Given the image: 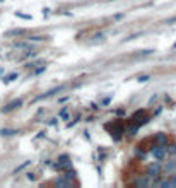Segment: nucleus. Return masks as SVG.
Returning <instances> with one entry per match:
<instances>
[{
    "mask_svg": "<svg viewBox=\"0 0 176 188\" xmlns=\"http://www.w3.org/2000/svg\"><path fill=\"white\" fill-rule=\"evenodd\" d=\"M70 166H72V161H70L69 156H62L58 159V162H57V168L58 169H69Z\"/></svg>",
    "mask_w": 176,
    "mask_h": 188,
    "instance_id": "nucleus-1",
    "label": "nucleus"
},
{
    "mask_svg": "<svg viewBox=\"0 0 176 188\" xmlns=\"http://www.w3.org/2000/svg\"><path fill=\"white\" fill-rule=\"evenodd\" d=\"M152 156L156 157V159H162V157L166 156V151H164V147L162 146H157L152 149Z\"/></svg>",
    "mask_w": 176,
    "mask_h": 188,
    "instance_id": "nucleus-2",
    "label": "nucleus"
},
{
    "mask_svg": "<svg viewBox=\"0 0 176 188\" xmlns=\"http://www.w3.org/2000/svg\"><path fill=\"white\" fill-rule=\"evenodd\" d=\"M21 105H22V101H21V99H16V101H12V103H9V105H7L2 111H4V113H9V111H12V110H16V108H19Z\"/></svg>",
    "mask_w": 176,
    "mask_h": 188,
    "instance_id": "nucleus-3",
    "label": "nucleus"
},
{
    "mask_svg": "<svg viewBox=\"0 0 176 188\" xmlns=\"http://www.w3.org/2000/svg\"><path fill=\"white\" fill-rule=\"evenodd\" d=\"M159 173H161V166L159 164H152V166H149V169H147V176L154 178V176H157Z\"/></svg>",
    "mask_w": 176,
    "mask_h": 188,
    "instance_id": "nucleus-4",
    "label": "nucleus"
},
{
    "mask_svg": "<svg viewBox=\"0 0 176 188\" xmlns=\"http://www.w3.org/2000/svg\"><path fill=\"white\" fill-rule=\"evenodd\" d=\"M55 185H57V186H72V180H70L69 176H65V178H58V180L55 181Z\"/></svg>",
    "mask_w": 176,
    "mask_h": 188,
    "instance_id": "nucleus-5",
    "label": "nucleus"
},
{
    "mask_svg": "<svg viewBox=\"0 0 176 188\" xmlns=\"http://www.w3.org/2000/svg\"><path fill=\"white\" fill-rule=\"evenodd\" d=\"M156 140L159 142V144H162V146H164L166 142H168V137H166V135H164V133H159V135L156 137Z\"/></svg>",
    "mask_w": 176,
    "mask_h": 188,
    "instance_id": "nucleus-6",
    "label": "nucleus"
},
{
    "mask_svg": "<svg viewBox=\"0 0 176 188\" xmlns=\"http://www.w3.org/2000/svg\"><path fill=\"white\" fill-rule=\"evenodd\" d=\"M0 133H2V135H14V133H19V132L17 130H9V128H2Z\"/></svg>",
    "mask_w": 176,
    "mask_h": 188,
    "instance_id": "nucleus-7",
    "label": "nucleus"
},
{
    "mask_svg": "<svg viewBox=\"0 0 176 188\" xmlns=\"http://www.w3.org/2000/svg\"><path fill=\"white\" fill-rule=\"evenodd\" d=\"M135 185H137V186H139V185H150V181L142 178V180H137V181H135Z\"/></svg>",
    "mask_w": 176,
    "mask_h": 188,
    "instance_id": "nucleus-8",
    "label": "nucleus"
},
{
    "mask_svg": "<svg viewBox=\"0 0 176 188\" xmlns=\"http://www.w3.org/2000/svg\"><path fill=\"white\" fill-rule=\"evenodd\" d=\"M16 77H17V74H11V75H9V77L5 79V82H11V80H14Z\"/></svg>",
    "mask_w": 176,
    "mask_h": 188,
    "instance_id": "nucleus-9",
    "label": "nucleus"
},
{
    "mask_svg": "<svg viewBox=\"0 0 176 188\" xmlns=\"http://www.w3.org/2000/svg\"><path fill=\"white\" fill-rule=\"evenodd\" d=\"M140 82H145V80H149V75H142V77H139Z\"/></svg>",
    "mask_w": 176,
    "mask_h": 188,
    "instance_id": "nucleus-10",
    "label": "nucleus"
},
{
    "mask_svg": "<svg viewBox=\"0 0 176 188\" xmlns=\"http://www.w3.org/2000/svg\"><path fill=\"white\" fill-rule=\"evenodd\" d=\"M173 22H176V16L173 17V19H169V21H168V24H173Z\"/></svg>",
    "mask_w": 176,
    "mask_h": 188,
    "instance_id": "nucleus-11",
    "label": "nucleus"
}]
</instances>
